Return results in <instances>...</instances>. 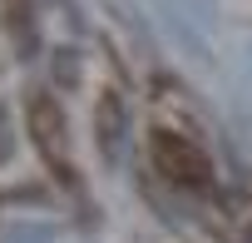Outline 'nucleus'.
<instances>
[{"label": "nucleus", "mask_w": 252, "mask_h": 243, "mask_svg": "<svg viewBox=\"0 0 252 243\" xmlns=\"http://www.w3.org/2000/svg\"><path fill=\"white\" fill-rule=\"evenodd\" d=\"M149 149H154V164H158V174L168 184H183V189H203L208 184V159H203V149L193 139H183L173 129H154Z\"/></svg>", "instance_id": "1"}, {"label": "nucleus", "mask_w": 252, "mask_h": 243, "mask_svg": "<svg viewBox=\"0 0 252 243\" xmlns=\"http://www.w3.org/2000/svg\"><path fill=\"white\" fill-rule=\"evenodd\" d=\"M30 134H35V149L45 154V164L55 169V179L74 184V164H69V134H64V114L50 94H35L30 99Z\"/></svg>", "instance_id": "2"}]
</instances>
